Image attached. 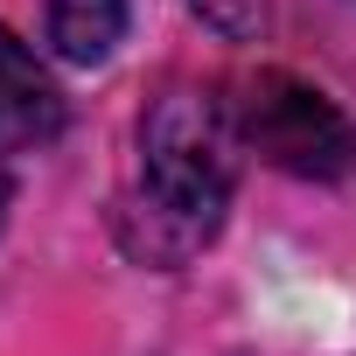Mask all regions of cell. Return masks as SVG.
I'll return each instance as SVG.
<instances>
[{
	"label": "cell",
	"instance_id": "obj_6",
	"mask_svg": "<svg viewBox=\"0 0 356 356\" xmlns=\"http://www.w3.org/2000/svg\"><path fill=\"white\" fill-rule=\"evenodd\" d=\"M8 196H15V182H8V154H0V224H8Z\"/></svg>",
	"mask_w": 356,
	"mask_h": 356
},
{
	"label": "cell",
	"instance_id": "obj_5",
	"mask_svg": "<svg viewBox=\"0 0 356 356\" xmlns=\"http://www.w3.org/2000/svg\"><path fill=\"white\" fill-rule=\"evenodd\" d=\"M196 15L210 29H224V35H252L259 15H266V0H196Z\"/></svg>",
	"mask_w": 356,
	"mask_h": 356
},
{
	"label": "cell",
	"instance_id": "obj_1",
	"mask_svg": "<svg viewBox=\"0 0 356 356\" xmlns=\"http://www.w3.org/2000/svg\"><path fill=\"white\" fill-rule=\"evenodd\" d=\"M238 119L210 91H168L140 119V154H147V203L154 224L175 231V252L203 245L224 224V203L238 189Z\"/></svg>",
	"mask_w": 356,
	"mask_h": 356
},
{
	"label": "cell",
	"instance_id": "obj_4",
	"mask_svg": "<svg viewBox=\"0 0 356 356\" xmlns=\"http://www.w3.org/2000/svg\"><path fill=\"white\" fill-rule=\"evenodd\" d=\"M126 35V0H49V42L63 63H105Z\"/></svg>",
	"mask_w": 356,
	"mask_h": 356
},
{
	"label": "cell",
	"instance_id": "obj_2",
	"mask_svg": "<svg viewBox=\"0 0 356 356\" xmlns=\"http://www.w3.org/2000/svg\"><path fill=\"white\" fill-rule=\"evenodd\" d=\"M238 140L252 154H266L286 175H307V182H335V175L356 161V126L300 77L286 70H259L238 98H231Z\"/></svg>",
	"mask_w": 356,
	"mask_h": 356
},
{
	"label": "cell",
	"instance_id": "obj_3",
	"mask_svg": "<svg viewBox=\"0 0 356 356\" xmlns=\"http://www.w3.org/2000/svg\"><path fill=\"white\" fill-rule=\"evenodd\" d=\"M63 133V91L35 63V49L0 22V154H35Z\"/></svg>",
	"mask_w": 356,
	"mask_h": 356
}]
</instances>
